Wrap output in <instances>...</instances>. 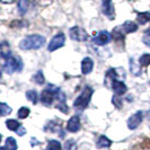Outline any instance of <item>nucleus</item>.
I'll return each instance as SVG.
<instances>
[{
    "label": "nucleus",
    "instance_id": "obj_1",
    "mask_svg": "<svg viewBox=\"0 0 150 150\" xmlns=\"http://www.w3.org/2000/svg\"><path fill=\"white\" fill-rule=\"evenodd\" d=\"M44 43L45 38L35 34V35H30L22 40V42L19 43V47L22 50H38L40 47H42Z\"/></svg>",
    "mask_w": 150,
    "mask_h": 150
},
{
    "label": "nucleus",
    "instance_id": "obj_2",
    "mask_svg": "<svg viewBox=\"0 0 150 150\" xmlns=\"http://www.w3.org/2000/svg\"><path fill=\"white\" fill-rule=\"evenodd\" d=\"M91 95H93V89L90 88L89 86H86L83 91H81V94L76 98V100L74 102V107L78 111L85 110L87 106L89 105Z\"/></svg>",
    "mask_w": 150,
    "mask_h": 150
},
{
    "label": "nucleus",
    "instance_id": "obj_3",
    "mask_svg": "<svg viewBox=\"0 0 150 150\" xmlns=\"http://www.w3.org/2000/svg\"><path fill=\"white\" fill-rule=\"evenodd\" d=\"M23 69V62L21 60V58H9L7 59V61L5 62L4 64V71L8 74V75H11L14 72H21Z\"/></svg>",
    "mask_w": 150,
    "mask_h": 150
},
{
    "label": "nucleus",
    "instance_id": "obj_4",
    "mask_svg": "<svg viewBox=\"0 0 150 150\" xmlns=\"http://www.w3.org/2000/svg\"><path fill=\"white\" fill-rule=\"evenodd\" d=\"M70 38H72L74 41H78V42H85L88 40V34L87 32L83 30V27L79 26H75L72 28H70Z\"/></svg>",
    "mask_w": 150,
    "mask_h": 150
},
{
    "label": "nucleus",
    "instance_id": "obj_5",
    "mask_svg": "<svg viewBox=\"0 0 150 150\" xmlns=\"http://www.w3.org/2000/svg\"><path fill=\"white\" fill-rule=\"evenodd\" d=\"M64 43H66V36H64V34L63 33H59V34H57L51 40V42H50V44L47 46V49H49L50 52H53V51H55V50L62 47L64 45Z\"/></svg>",
    "mask_w": 150,
    "mask_h": 150
},
{
    "label": "nucleus",
    "instance_id": "obj_6",
    "mask_svg": "<svg viewBox=\"0 0 150 150\" xmlns=\"http://www.w3.org/2000/svg\"><path fill=\"white\" fill-rule=\"evenodd\" d=\"M55 91H57V87L54 88H46L42 91V95H41V102L44 104V105L49 106L51 105L55 98Z\"/></svg>",
    "mask_w": 150,
    "mask_h": 150
},
{
    "label": "nucleus",
    "instance_id": "obj_7",
    "mask_svg": "<svg viewBox=\"0 0 150 150\" xmlns=\"http://www.w3.org/2000/svg\"><path fill=\"white\" fill-rule=\"evenodd\" d=\"M142 120H143V113L141 112V111L132 114L128 119V122H127L128 128L130 129V130H134V129H137L141 124Z\"/></svg>",
    "mask_w": 150,
    "mask_h": 150
},
{
    "label": "nucleus",
    "instance_id": "obj_8",
    "mask_svg": "<svg viewBox=\"0 0 150 150\" xmlns=\"http://www.w3.org/2000/svg\"><path fill=\"white\" fill-rule=\"evenodd\" d=\"M111 40H112L111 33H108V32H106V30L99 32L97 35L93 38L94 43H95L96 45H99V46H103V45L108 44V43L111 42Z\"/></svg>",
    "mask_w": 150,
    "mask_h": 150
},
{
    "label": "nucleus",
    "instance_id": "obj_9",
    "mask_svg": "<svg viewBox=\"0 0 150 150\" xmlns=\"http://www.w3.org/2000/svg\"><path fill=\"white\" fill-rule=\"evenodd\" d=\"M111 86H112V89L114 90V93H115L117 96L124 95L125 91H127V89H128V88H127V85L123 83V81L119 80V79H114V80H112Z\"/></svg>",
    "mask_w": 150,
    "mask_h": 150
},
{
    "label": "nucleus",
    "instance_id": "obj_10",
    "mask_svg": "<svg viewBox=\"0 0 150 150\" xmlns=\"http://www.w3.org/2000/svg\"><path fill=\"white\" fill-rule=\"evenodd\" d=\"M93 68H94V61L89 57H86L83 58L81 61V72L83 75H89L90 72L93 71Z\"/></svg>",
    "mask_w": 150,
    "mask_h": 150
},
{
    "label": "nucleus",
    "instance_id": "obj_11",
    "mask_svg": "<svg viewBox=\"0 0 150 150\" xmlns=\"http://www.w3.org/2000/svg\"><path fill=\"white\" fill-rule=\"evenodd\" d=\"M67 129L70 132H78L79 129H80V119L77 115L72 116L70 120L68 121Z\"/></svg>",
    "mask_w": 150,
    "mask_h": 150
},
{
    "label": "nucleus",
    "instance_id": "obj_12",
    "mask_svg": "<svg viewBox=\"0 0 150 150\" xmlns=\"http://www.w3.org/2000/svg\"><path fill=\"white\" fill-rule=\"evenodd\" d=\"M119 28H120V30H122L123 34H130V33H133L138 30V25L134 22L128 21V22L123 23V25H121Z\"/></svg>",
    "mask_w": 150,
    "mask_h": 150
},
{
    "label": "nucleus",
    "instance_id": "obj_13",
    "mask_svg": "<svg viewBox=\"0 0 150 150\" xmlns=\"http://www.w3.org/2000/svg\"><path fill=\"white\" fill-rule=\"evenodd\" d=\"M103 11L106 16H108L110 18H113L114 10H113L112 6V0H103Z\"/></svg>",
    "mask_w": 150,
    "mask_h": 150
},
{
    "label": "nucleus",
    "instance_id": "obj_14",
    "mask_svg": "<svg viewBox=\"0 0 150 150\" xmlns=\"http://www.w3.org/2000/svg\"><path fill=\"white\" fill-rule=\"evenodd\" d=\"M0 54L5 59H9L10 58V47H9L8 42H6V41L0 43Z\"/></svg>",
    "mask_w": 150,
    "mask_h": 150
},
{
    "label": "nucleus",
    "instance_id": "obj_15",
    "mask_svg": "<svg viewBox=\"0 0 150 150\" xmlns=\"http://www.w3.org/2000/svg\"><path fill=\"white\" fill-rule=\"evenodd\" d=\"M112 144V141L107 138V137H104V135H102V137H99L97 140V147L98 148H107V147H110Z\"/></svg>",
    "mask_w": 150,
    "mask_h": 150
},
{
    "label": "nucleus",
    "instance_id": "obj_16",
    "mask_svg": "<svg viewBox=\"0 0 150 150\" xmlns=\"http://www.w3.org/2000/svg\"><path fill=\"white\" fill-rule=\"evenodd\" d=\"M137 21L141 25L148 23L150 21V13H147V11L146 13H139L138 16H137Z\"/></svg>",
    "mask_w": 150,
    "mask_h": 150
},
{
    "label": "nucleus",
    "instance_id": "obj_17",
    "mask_svg": "<svg viewBox=\"0 0 150 150\" xmlns=\"http://www.w3.org/2000/svg\"><path fill=\"white\" fill-rule=\"evenodd\" d=\"M6 127L11 131H17L18 129L21 128V123L17 120H7L6 121Z\"/></svg>",
    "mask_w": 150,
    "mask_h": 150
},
{
    "label": "nucleus",
    "instance_id": "obj_18",
    "mask_svg": "<svg viewBox=\"0 0 150 150\" xmlns=\"http://www.w3.org/2000/svg\"><path fill=\"white\" fill-rule=\"evenodd\" d=\"M6 148L8 150H17L18 146H17V142H16V140L13 137L7 138V140H6Z\"/></svg>",
    "mask_w": 150,
    "mask_h": 150
},
{
    "label": "nucleus",
    "instance_id": "obj_19",
    "mask_svg": "<svg viewBox=\"0 0 150 150\" xmlns=\"http://www.w3.org/2000/svg\"><path fill=\"white\" fill-rule=\"evenodd\" d=\"M130 69H131V72L134 76H140V74H141L140 66H138L134 61H133V59L130 60Z\"/></svg>",
    "mask_w": 150,
    "mask_h": 150
},
{
    "label": "nucleus",
    "instance_id": "obj_20",
    "mask_svg": "<svg viewBox=\"0 0 150 150\" xmlns=\"http://www.w3.org/2000/svg\"><path fill=\"white\" fill-rule=\"evenodd\" d=\"M26 98L30 100L33 104H36L38 100V93L35 91V90H28L27 93H26Z\"/></svg>",
    "mask_w": 150,
    "mask_h": 150
},
{
    "label": "nucleus",
    "instance_id": "obj_21",
    "mask_svg": "<svg viewBox=\"0 0 150 150\" xmlns=\"http://www.w3.org/2000/svg\"><path fill=\"white\" fill-rule=\"evenodd\" d=\"M33 80L35 81L36 83H38V85H43L45 81V78H44V75H43V72L40 70V71H38L35 75L33 76Z\"/></svg>",
    "mask_w": 150,
    "mask_h": 150
},
{
    "label": "nucleus",
    "instance_id": "obj_22",
    "mask_svg": "<svg viewBox=\"0 0 150 150\" xmlns=\"http://www.w3.org/2000/svg\"><path fill=\"white\" fill-rule=\"evenodd\" d=\"M139 63H140V66H142V67H148V66H150V54L149 53H146V54L141 55L140 59H139Z\"/></svg>",
    "mask_w": 150,
    "mask_h": 150
},
{
    "label": "nucleus",
    "instance_id": "obj_23",
    "mask_svg": "<svg viewBox=\"0 0 150 150\" xmlns=\"http://www.w3.org/2000/svg\"><path fill=\"white\" fill-rule=\"evenodd\" d=\"M62 148V146H61V143L59 141H57V140H50L49 143H47V148L46 149L49 150H61Z\"/></svg>",
    "mask_w": 150,
    "mask_h": 150
},
{
    "label": "nucleus",
    "instance_id": "obj_24",
    "mask_svg": "<svg viewBox=\"0 0 150 150\" xmlns=\"http://www.w3.org/2000/svg\"><path fill=\"white\" fill-rule=\"evenodd\" d=\"M30 108L26 107V106H23L18 110V117L19 119H26L28 115H30Z\"/></svg>",
    "mask_w": 150,
    "mask_h": 150
},
{
    "label": "nucleus",
    "instance_id": "obj_25",
    "mask_svg": "<svg viewBox=\"0 0 150 150\" xmlns=\"http://www.w3.org/2000/svg\"><path fill=\"white\" fill-rule=\"evenodd\" d=\"M11 113V107L8 106L5 103H0V115L4 116V115H8Z\"/></svg>",
    "mask_w": 150,
    "mask_h": 150
},
{
    "label": "nucleus",
    "instance_id": "obj_26",
    "mask_svg": "<svg viewBox=\"0 0 150 150\" xmlns=\"http://www.w3.org/2000/svg\"><path fill=\"white\" fill-rule=\"evenodd\" d=\"M28 9V1L27 0H21L18 2V10L21 11V14H25Z\"/></svg>",
    "mask_w": 150,
    "mask_h": 150
},
{
    "label": "nucleus",
    "instance_id": "obj_27",
    "mask_svg": "<svg viewBox=\"0 0 150 150\" xmlns=\"http://www.w3.org/2000/svg\"><path fill=\"white\" fill-rule=\"evenodd\" d=\"M76 147V143L74 140H68L64 142L63 147H62V150H74Z\"/></svg>",
    "mask_w": 150,
    "mask_h": 150
},
{
    "label": "nucleus",
    "instance_id": "obj_28",
    "mask_svg": "<svg viewBox=\"0 0 150 150\" xmlns=\"http://www.w3.org/2000/svg\"><path fill=\"white\" fill-rule=\"evenodd\" d=\"M142 42L147 45V46L150 47V28H148V30L144 32L143 38H142Z\"/></svg>",
    "mask_w": 150,
    "mask_h": 150
},
{
    "label": "nucleus",
    "instance_id": "obj_29",
    "mask_svg": "<svg viewBox=\"0 0 150 150\" xmlns=\"http://www.w3.org/2000/svg\"><path fill=\"white\" fill-rule=\"evenodd\" d=\"M40 6H43V7H46V6H50L53 2V0H36Z\"/></svg>",
    "mask_w": 150,
    "mask_h": 150
},
{
    "label": "nucleus",
    "instance_id": "obj_30",
    "mask_svg": "<svg viewBox=\"0 0 150 150\" xmlns=\"http://www.w3.org/2000/svg\"><path fill=\"white\" fill-rule=\"evenodd\" d=\"M113 104L115 106H117V107H121V105H122V103H121L120 100V96H117V95H115L114 97H113Z\"/></svg>",
    "mask_w": 150,
    "mask_h": 150
},
{
    "label": "nucleus",
    "instance_id": "obj_31",
    "mask_svg": "<svg viewBox=\"0 0 150 150\" xmlns=\"http://www.w3.org/2000/svg\"><path fill=\"white\" fill-rule=\"evenodd\" d=\"M16 133H17L18 135H24L25 133H26V130L23 128V127H21V128L17 130V132H16Z\"/></svg>",
    "mask_w": 150,
    "mask_h": 150
},
{
    "label": "nucleus",
    "instance_id": "obj_32",
    "mask_svg": "<svg viewBox=\"0 0 150 150\" xmlns=\"http://www.w3.org/2000/svg\"><path fill=\"white\" fill-rule=\"evenodd\" d=\"M15 0H0V2H2V4H13Z\"/></svg>",
    "mask_w": 150,
    "mask_h": 150
},
{
    "label": "nucleus",
    "instance_id": "obj_33",
    "mask_svg": "<svg viewBox=\"0 0 150 150\" xmlns=\"http://www.w3.org/2000/svg\"><path fill=\"white\" fill-rule=\"evenodd\" d=\"M0 150H6V148H4V147H0Z\"/></svg>",
    "mask_w": 150,
    "mask_h": 150
},
{
    "label": "nucleus",
    "instance_id": "obj_34",
    "mask_svg": "<svg viewBox=\"0 0 150 150\" xmlns=\"http://www.w3.org/2000/svg\"><path fill=\"white\" fill-rule=\"evenodd\" d=\"M0 142H1V134H0Z\"/></svg>",
    "mask_w": 150,
    "mask_h": 150
},
{
    "label": "nucleus",
    "instance_id": "obj_35",
    "mask_svg": "<svg viewBox=\"0 0 150 150\" xmlns=\"http://www.w3.org/2000/svg\"><path fill=\"white\" fill-rule=\"evenodd\" d=\"M46 150H49V149H46Z\"/></svg>",
    "mask_w": 150,
    "mask_h": 150
}]
</instances>
